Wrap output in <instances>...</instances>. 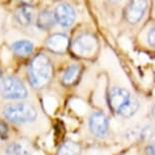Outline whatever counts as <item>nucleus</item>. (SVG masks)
<instances>
[{"label": "nucleus", "instance_id": "1", "mask_svg": "<svg viewBox=\"0 0 155 155\" xmlns=\"http://www.w3.org/2000/svg\"><path fill=\"white\" fill-rule=\"evenodd\" d=\"M28 75L31 85L42 88L50 82L53 75V66L50 58L45 54H39L31 60L28 68Z\"/></svg>", "mask_w": 155, "mask_h": 155}, {"label": "nucleus", "instance_id": "2", "mask_svg": "<svg viewBox=\"0 0 155 155\" xmlns=\"http://www.w3.org/2000/svg\"><path fill=\"white\" fill-rule=\"evenodd\" d=\"M3 116L8 121L15 124L34 122L37 119L38 113L36 107L28 102L7 104L3 109Z\"/></svg>", "mask_w": 155, "mask_h": 155}, {"label": "nucleus", "instance_id": "3", "mask_svg": "<svg viewBox=\"0 0 155 155\" xmlns=\"http://www.w3.org/2000/svg\"><path fill=\"white\" fill-rule=\"evenodd\" d=\"M0 93L4 98L21 99L28 96V89L18 78L7 76L1 80Z\"/></svg>", "mask_w": 155, "mask_h": 155}, {"label": "nucleus", "instance_id": "4", "mask_svg": "<svg viewBox=\"0 0 155 155\" xmlns=\"http://www.w3.org/2000/svg\"><path fill=\"white\" fill-rule=\"evenodd\" d=\"M97 46V41L91 34H83L74 41L72 45L73 52L78 56H89Z\"/></svg>", "mask_w": 155, "mask_h": 155}, {"label": "nucleus", "instance_id": "5", "mask_svg": "<svg viewBox=\"0 0 155 155\" xmlns=\"http://www.w3.org/2000/svg\"><path fill=\"white\" fill-rule=\"evenodd\" d=\"M54 15L56 18V22L62 25L63 28H68L72 25L76 18L74 8L67 3L58 4L55 8Z\"/></svg>", "mask_w": 155, "mask_h": 155}, {"label": "nucleus", "instance_id": "6", "mask_svg": "<svg viewBox=\"0 0 155 155\" xmlns=\"http://www.w3.org/2000/svg\"><path fill=\"white\" fill-rule=\"evenodd\" d=\"M89 129L93 135L96 137H104L109 132V120L102 113L95 112L90 116Z\"/></svg>", "mask_w": 155, "mask_h": 155}, {"label": "nucleus", "instance_id": "7", "mask_svg": "<svg viewBox=\"0 0 155 155\" xmlns=\"http://www.w3.org/2000/svg\"><path fill=\"white\" fill-rule=\"evenodd\" d=\"M131 98L132 97L128 90L117 87L110 90L109 94V104L114 112L119 114Z\"/></svg>", "mask_w": 155, "mask_h": 155}, {"label": "nucleus", "instance_id": "8", "mask_svg": "<svg viewBox=\"0 0 155 155\" xmlns=\"http://www.w3.org/2000/svg\"><path fill=\"white\" fill-rule=\"evenodd\" d=\"M146 5V1H132L126 9V19L130 23H137L144 15Z\"/></svg>", "mask_w": 155, "mask_h": 155}, {"label": "nucleus", "instance_id": "9", "mask_svg": "<svg viewBox=\"0 0 155 155\" xmlns=\"http://www.w3.org/2000/svg\"><path fill=\"white\" fill-rule=\"evenodd\" d=\"M69 39L64 34H55L47 41V47L55 53H63L68 49Z\"/></svg>", "mask_w": 155, "mask_h": 155}, {"label": "nucleus", "instance_id": "10", "mask_svg": "<svg viewBox=\"0 0 155 155\" xmlns=\"http://www.w3.org/2000/svg\"><path fill=\"white\" fill-rule=\"evenodd\" d=\"M33 153V148L30 142L25 139L18 140V141L8 145L6 148L7 155H31Z\"/></svg>", "mask_w": 155, "mask_h": 155}, {"label": "nucleus", "instance_id": "11", "mask_svg": "<svg viewBox=\"0 0 155 155\" xmlns=\"http://www.w3.org/2000/svg\"><path fill=\"white\" fill-rule=\"evenodd\" d=\"M56 23V18H55L54 12L51 10H43L41 11L38 15L37 25L41 30H49L52 28Z\"/></svg>", "mask_w": 155, "mask_h": 155}, {"label": "nucleus", "instance_id": "12", "mask_svg": "<svg viewBox=\"0 0 155 155\" xmlns=\"http://www.w3.org/2000/svg\"><path fill=\"white\" fill-rule=\"evenodd\" d=\"M35 10L30 5H22L17 9L15 17L17 22L21 25H30L34 19Z\"/></svg>", "mask_w": 155, "mask_h": 155}, {"label": "nucleus", "instance_id": "13", "mask_svg": "<svg viewBox=\"0 0 155 155\" xmlns=\"http://www.w3.org/2000/svg\"><path fill=\"white\" fill-rule=\"evenodd\" d=\"M11 48H12V51L14 53L20 57H27L28 55H31V52L34 51L33 43L27 40L17 41V42L12 44Z\"/></svg>", "mask_w": 155, "mask_h": 155}, {"label": "nucleus", "instance_id": "14", "mask_svg": "<svg viewBox=\"0 0 155 155\" xmlns=\"http://www.w3.org/2000/svg\"><path fill=\"white\" fill-rule=\"evenodd\" d=\"M80 72H81L80 66H78V65L70 66L65 71V73H64V75L62 77V83L64 85H67V86L74 84L76 81L78 80V78H79Z\"/></svg>", "mask_w": 155, "mask_h": 155}, {"label": "nucleus", "instance_id": "15", "mask_svg": "<svg viewBox=\"0 0 155 155\" xmlns=\"http://www.w3.org/2000/svg\"><path fill=\"white\" fill-rule=\"evenodd\" d=\"M80 147L77 143L68 141L61 146L57 155H79Z\"/></svg>", "mask_w": 155, "mask_h": 155}, {"label": "nucleus", "instance_id": "16", "mask_svg": "<svg viewBox=\"0 0 155 155\" xmlns=\"http://www.w3.org/2000/svg\"><path fill=\"white\" fill-rule=\"evenodd\" d=\"M139 109V104L136 99L131 98L129 102L126 106L121 110V112L119 113V115H121L125 118H129V117H132Z\"/></svg>", "mask_w": 155, "mask_h": 155}, {"label": "nucleus", "instance_id": "17", "mask_svg": "<svg viewBox=\"0 0 155 155\" xmlns=\"http://www.w3.org/2000/svg\"><path fill=\"white\" fill-rule=\"evenodd\" d=\"M147 40H148L149 45L155 48V27L149 30L148 35H147Z\"/></svg>", "mask_w": 155, "mask_h": 155}, {"label": "nucleus", "instance_id": "18", "mask_svg": "<svg viewBox=\"0 0 155 155\" xmlns=\"http://www.w3.org/2000/svg\"><path fill=\"white\" fill-rule=\"evenodd\" d=\"M7 132V127L6 125L4 124V123H2L1 121H0V136H3L5 135Z\"/></svg>", "mask_w": 155, "mask_h": 155}, {"label": "nucleus", "instance_id": "19", "mask_svg": "<svg viewBox=\"0 0 155 155\" xmlns=\"http://www.w3.org/2000/svg\"><path fill=\"white\" fill-rule=\"evenodd\" d=\"M151 115H152V117L155 119V104L152 106V109H151Z\"/></svg>", "mask_w": 155, "mask_h": 155}, {"label": "nucleus", "instance_id": "20", "mask_svg": "<svg viewBox=\"0 0 155 155\" xmlns=\"http://www.w3.org/2000/svg\"><path fill=\"white\" fill-rule=\"evenodd\" d=\"M0 76H1V71H0Z\"/></svg>", "mask_w": 155, "mask_h": 155}]
</instances>
